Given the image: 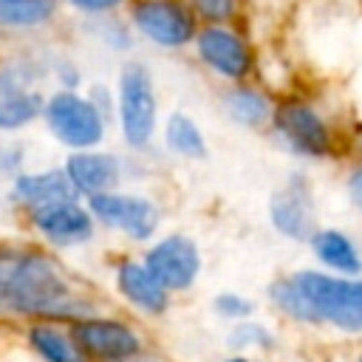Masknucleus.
Returning <instances> with one entry per match:
<instances>
[{"label": "nucleus", "mask_w": 362, "mask_h": 362, "mask_svg": "<svg viewBox=\"0 0 362 362\" xmlns=\"http://www.w3.org/2000/svg\"><path fill=\"white\" fill-rule=\"evenodd\" d=\"M274 124L283 133V139L291 144V150H297L300 156H325L331 150V133L328 124L322 122V116L303 102H286L280 105L274 113Z\"/></svg>", "instance_id": "obj_7"}, {"label": "nucleus", "mask_w": 362, "mask_h": 362, "mask_svg": "<svg viewBox=\"0 0 362 362\" xmlns=\"http://www.w3.org/2000/svg\"><path fill=\"white\" fill-rule=\"evenodd\" d=\"M119 124L130 147H144L156 130V90L153 76L141 62H127L119 74Z\"/></svg>", "instance_id": "obj_4"}, {"label": "nucleus", "mask_w": 362, "mask_h": 362, "mask_svg": "<svg viewBox=\"0 0 362 362\" xmlns=\"http://www.w3.org/2000/svg\"><path fill=\"white\" fill-rule=\"evenodd\" d=\"M144 266L153 272V277L164 288H187L201 269V257L189 238L173 235L150 249Z\"/></svg>", "instance_id": "obj_9"}, {"label": "nucleus", "mask_w": 362, "mask_h": 362, "mask_svg": "<svg viewBox=\"0 0 362 362\" xmlns=\"http://www.w3.org/2000/svg\"><path fill=\"white\" fill-rule=\"evenodd\" d=\"M90 212L102 223H107L113 229H122L136 240L150 238L153 229H156V221H158L150 201L133 198V195H113V192L90 195Z\"/></svg>", "instance_id": "obj_8"}, {"label": "nucleus", "mask_w": 362, "mask_h": 362, "mask_svg": "<svg viewBox=\"0 0 362 362\" xmlns=\"http://www.w3.org/2000/svg\"><path fill=\"white\" fill-rule=\"evenodd\" d=\"M130 23L144 40L161 48H184L198 34V17L189 0H136Z\"/></svg>", "instance_id": "obj_5"}, {"label": "nucleus", "mask_w": 362, "mask_h": 362, "mask_svg": "<svg viewBox=\"0 0 362 362\" xmlns=\"http://www.w3.org/2000/svg\"><path fill=\"white\" fill-rule=\"evenodd\" d=\"M198 23H206V25H226L235 20L238 14V6L240 0H189Z\"/></svg>", "instance_id": "obj_22"}, {"label": "nucleus", "mask_w": 362, "mask_h": 362, "mask_svg": "<svg viewBox=\"0 0 362 362\" xmlns=\"http://www.w3.org/2000/svg\"><path fill=\"white\" fill-rule=\"evenodd\" d=\"M65 175L74 184L76 192H107L116 181H119V161L107 153H90V150H79L68 158L65 164Z\"/></svg>", "instance_id": "obj_14"}, {"label": "nucleus", "mask_w": 362, "mask_h": 362, "mask_svg": "<svg viewBox=\"0 0 362 362\" xmlns=\"http://www.w3.org/2000/svg\"><path fill=\"white\" fill-rule=\"evenodd\" d=\"M192 42H195L198 59L218 76L238 82V79L249 76L255 68L252 45L246 42L243 34H238L229 25H204V28H198Z\"/></svg>", "instance_id": "obj_6"}, {"label": "nucleus", "mask_w": 362, "mask_h": 362, "mask_svg": "<svg viewBox=\"0 0 362 362\" xmlns=\"http://www.w3.org/2000/svg\"><path fill=\"white\" fill-rule=\"evenodd\" d=\"M59 11V0H0V28L23 31L51 23Z\"/></svg>", "instance_id": "obj_17"}, {"label": "nucleus", "mask_w": 362, "mask_h": 362, "mask_svg": "<svg viewBox=\"0 0 362 362\" xmlns=\"http://www.w3.org/2000/svg\"><path fill=\"white\" fill-rule=\"evenodd\" d=\"M223 107L238 124H246V127H257L274 113L272 102L255 88H232L223 99Z\"/></svg>", "instance_id": "obj_19"}, {"label": "nucleus", "mask_w": 362, "mask_h": 362, "mask_svg": "<svg viewBox=\"0 0 362 362\" xmlns=\"http://www.w3.org/2000/svg\"><path fill=\"white\" fill-rule=\"evenodd\" d=\"M229 362H249V359H238V356H235V359H229Z\"/></svg>", "instance_id": "obj_27"}, {"label": "nucleus", "mask_w": 362, "mask_h": 362, "mask_svg": "<svg viewBox=\"0 0 362 362\" xmlns=\"http://www.w3.org/2000/svg\"><path fill=\"white\" fill-rule=\"evenodd\" d=\"M215 308H218L223 317H229V320H238V317H249V314H252V303L243 300L240 294H221V297L215 300Z\"/></svg>", "instance_id": "obj_24"}, {"label": "nucleus", "mask_w": 362, "mask_h": 362, "mask_svg": "<svg viewBox=\"0 0 362 362\" xmlns=\"http://www.w3.org/2000/svg\"><path fill=\"white\" fill-rule=\"evenodd\" d=\"M232 345H263V348H272V337L260 328V325H240L235 334H232Z\"/></svg>", "instance_id": "obj_25"}, {"label": "nucleus", "mask_w": 362, "mask_h": 362, "mask_svg": "<svg viewBox=\"0 0 362 362\" xmlns=\"http://www.w3.org/2000/svg\"><path fill=\"white\" fill-rule=\"evenodd\" d=\"M74 337L76 345L96 359H130L139 351V337L113 320H82Z\"/></svg>", "instance_id": "obj_11"}, {"label": "nucleus", "mask_w": 362, "mask_h": 362, "mask_svg": "<svg viewBox=\"0 0 362 362\" xmlns=\"http://www.w3.org/2000/svg\"><path fill=\"white\" fill-rule=\"evenodd\" d=\"M71 195H74V184L68 181L65 170H45V173H34V175H20L14 181V198L28 206L62 201Z\"/></svg>", "instance_id": "obj_16"}, {"label": "nucleus", "mask_w": 362, "mask_h": 362, "mask_svg": "<svg viewBox=\"0 0 362 362\" xmlns=\"http://www.w3.org/2000/svg\"><path fill=\"white\" fill-rule=\"evenodd\" d=\"M65 3L85 17H105V14H113L116 8H122L127 0H65Z\"/></svg>", "instance_id": "obj_23"}, {"label": "nucleus", "mask_w": 362, "mask_h": 362, "mask_svg": "<svg viewBox=\"0 0 362 362\" xmlns=\"http://www.w3.org/2000/svg\"><path fill=\"white\" fill-rule=\"evenodd\" d=\"M272 221L274 226L294 238V240H305L314 235V209H311V198L305 192V187L300 181L286 184L283 189L274 192L272 198Z\"/></svg>", "instance_id": "obj_13"}, {"label": "nucleus", "mask_w": 362, "mask_h": 362, "mask_svg": "<svg viewBox=\"0 0 362 362\" xmlns=\"http://www.w3.org/2000/svg\"><path fill=\"white\" fill-rule=\"evenodd\" d=\"M311 249L325 266H331L337 272H348V274H359L362 272V260H359L354 243L342 232H334V229L314 232L311 235Z\"/></svg>", "instance_id": "obj_18"}, {"label": "nucleus", "mask_w": 362, "mask_h": 362, "mask_svg": "<svg viewBox=\"0 0 362 362\" xmlns=\"http://www.w3.org/2000/svg\"><path fill=\"white\" fill-rule=\"evenodd\" d=\"M31 218H34L37 229L42 235H48L54 243H79V240H88L93 232L90 215L85 209H79L71 198L31 206Z\"/></svg>", "instance_id": "obj_12"}, {"label": "nucleus", "mask_w": 362, "mask_h": 362, "mask_svg": "<svg viewBox=\"0 0 362 362\" xmlns=\"http://www.w3.org/2000/svg\"><path fill=\"white\" fill-rule=\"evenodd\" d=\"M28 339L45 356V362H82V356L71 345V339H65L59 331H54L48 325H34L31 334H28Z\"/></svg>", "instance_id": "obj_21"}, {"label": "nucleus", "mask_w": 362, "mask_h": 362, "mask_svg": "<svg viewBox=\"0 0 362 362\" xmlns=\"http://www.w3.org/2000/svg\"><path fill=\"white\" fill-rule=\"evenodd\" d=\"M164 139H167V147L175 150L178 156H184V158H204L206 156L204 133L187 113H173L167 119Z\"/></svg>", "instance_id": "obj_20"}, {"label": "nucleus", "mask_w": 362, "mask_h": 362, "mask_svg": "<svg viewBox=\"0 0 362 362\" xmlns=\"http://www.w3.org/2000/svg\"><path fill=\"white\" fill-rule=\"evenodd\" d=\"M272 300L294 320L331 322L342 331H362V280L297 272L272 286Z\"/></svg>", "instance_id": "obj_2"}, {"label": "nucleus", "mask_w": 362, "mask_h": 362, "mask_svg": "<svg viewBox=\"0 0 362 362\" xmlns=\"http://www.w3.org/2000/svg\"><path fill=\"white\" fill-rule=\"evenodd\" d=\"M119 291L139 305L141 311L150 314H161L167 308V288L153 277V272L147 266L139 263H124L119 269Z\"/></svg>", "instance_id": "obj_15"}, {"label": "nucleus", "mask_w": 362, "mask_h": 362, "mask_svg": "<svg viewBox=\"0 0 362 362\" xmlns=\"http://www.w3.org/2000/svg\"><path fill=\"white\" fill-rule=\"evenodd\" d=\"M359 362H362V359H359Z\"/></svg>", "instance_id": "obj_28"}, {"label": "nucleus", "mask_w": 362, "mask_h": 362, "mask_svg": "<svg viewBox=\"0 0 362 362\" xmlns=\"http://www.w3.org/2000/svg\"><path fill=\"white\" fill-rule=\"evenodd\" d=\"M0 311L25 317H82L90 308L74 297L48 257L34 252H0Z\"/></svg>", "instance_id": "obj_1"}, {"label": "nucleus", "mask_w": 362, "mask_h": 362, "mask_svg": "<svg viewBox=\"0 0 362 362\" xmlns=\"http://www.w3.org/2000/svg\"><path fill=\"white\" fill-rule=\"evenodd\" d=\"M45 99L28 88V74L20 65L0 68V130H20L42 116Z\"/></svg>", "instance_id": "obj_10"}, {"label": "nucleus", "mask_w": 362, "mask_h": 362, "mask_svg": "<svg viewBox=\"0 0 362 362\" xmlns=\"http://www.w3.org/2000/svg\"><path fill=\"white\" fill-rule=\"evenodd\" d=\"M351 192H354L356 204L362 206V170H356V173L351 175Z\"/></svg>", "instance_id": "obj_26"}, {"label": "nucleus", "mask_w": 362, "mask_h": 362, "mask_svg": "<svg viewBox=\"0 0 362 362\" xmlns=\"http://www.w3.org/2000/svg\"><path fill=\"white\" fill-rule=\"evenodd\" d=\"M42 116H45L51 133L62 144L76 147V150H88V147L99 144L105 136V116L96 107V102L88 96H79L71 88L48 96L42 105Z\"/></svg>", "instance_id": "obj_3"}]
</instances>
